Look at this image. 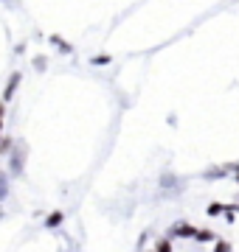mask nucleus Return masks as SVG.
Returning a JSON list of instances; mask_svg holds the SVG:
<instances>
[{"instance_id":"nucleus-1","label":"nucleus","mask_w":239,"mask_h":252,"mask_svg":"<svg viewBox=\"0 0 239 252\" xmlns=\"http://www.w3.org/2000/svg\"><path fill=\"white\" fill-rule=\"evenodd\" d=\"M194 230H197V227H192L189 221H175V224L169 227V235H172V238H177V235H180V238H194Z\"/></svg>"},{"instance_id":"nucleus-2","label":"nucleus","mask_w":239,"mask_h":252,"mask_svg":"<svg viewBox=\"0 0 239 252\" xmlns=\"http://www.w3.org/2000/svg\"><path fill=\"white\" fill-rule=\"evenodd\" d=\"M59 224H62V210H54V213L45 219V227L48 230H54V227H59Z\"/></svg>"},{"instance_id":"nucleus-3","label":"nucleus","mask_w":239,"mask_h":252,"mask_svg":"<svg viewBox=\"0 0 239 252\" xmlns=\"http://www.w3.org/2000/svg\"><path fill=\"white\" fill-rule=\"evenodd\" d=\"M152 252H172V241H169V238H160V241L155 244V250Z\"/></svg>"},{"instance_id":"nucleus-4","label":"nucleus","mask_w":239,"mask_h":252,"mask_svg":"<svg viewBox=\"0 0 239 252\" xmlns=\"http://www.w3.org/2000/svg\"><path fill=\"white\" fill-rule=\"evenodd\" d=\"M194 238L197 241H214V233L211 230H194Z\"/></svg>"},{"instance_id":"nucleus-5","label":"nucleus","mask_w":239,"mask_h":252,"mask_svg":"<svg viewBox=\"0 0 239 252\" xmlns=\"http://www.w3.org/2000/svg\"><path fill=\"white\" fill-rule=\"evenodd\" d=\"M220 213H225V205H220V202H211V205H208V216H220Z\"/></svg>"},{"instance_id":"nucleus-6","label":"nucleus","mask_w":239,"mask_h":252,"mask_svg":"<svg viewBox=\"0 0 239 252\" xmlns=\"http://www.w3.org/2000/svg\"><path fill=\"white\" fill-rule=\"evenodd\" d=\"M9 193V185H6V174H0V199H6Z\"/></svg>"},{"instance_id":"nucleus-7","label":"nucleus","mask_w":239,"mask_h":252,"mask_svg":"<svg viewBox=\"0 0 239 252\" xmlns=\"http://www.w3.org/2000/svg\"><path fill=\"white\" fill-rule=\"evenodd\" d=\"M214 252H231V244H228V241H217Z\"/></svg>"},{"instance_id":"nucleus-8","label":"nucleus","mask_w":239,"mask_h":252,"mask_svg":"<svg viewBox=\"0 0 239 252\" xmlns=\"http://www.w3.org/2000/svg\"><path fill=\"white\" fill-rule=\"evenodd\" d=\"M0 126H3V107H0Z\"/></svg>"}]
</instances>
